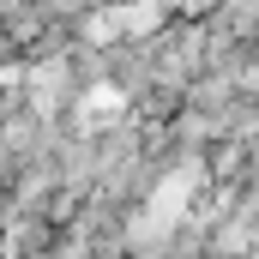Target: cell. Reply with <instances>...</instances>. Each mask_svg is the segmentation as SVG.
<instances>
[{"label":"cell","mask_w":259,"mask_h":259,"mask_svg":"<svg viewBox=\"0 0 259 259\" xmlns=\"http://www.w3.org/2000/svg\"><path fill=\"white\" fill-rule=\"evenodd\" d=\"M187 187H193V175H169L157 199H151V211H145V229H157V223H175L181 217V205H187Z\"/></svg>","instance_id":"cell-1"}]
</instances>
